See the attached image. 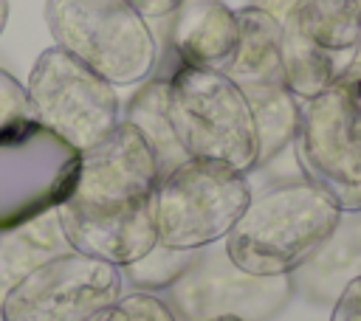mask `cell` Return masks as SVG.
Here are the masks:
<instances>
[{"label": "cell", "instance_id": "17", "mask_svg": "<svg viewBox=\"0 0 361 321\" xmlns=\"http://www.w3.org/2000/svg\"><path fill=\"white\" fill-rule=\"evenodd\" d=\"M243 93L257 130V166H265L293 146L302 124V101L285 84H248Z\"/></svg>", "mask_w": 361, "mask_h": 321}, {"label": "cell", "instance_id": "21", "mask_svg": "<svg viewBox=\"0 0 361 321\" xmlns=\"http://www.w3.org/2000/svg\"><path fill=\"white\" fill-rule=\"evenodd\" d=\"M118 307L124 310L127 321H178L169 304L158 293H147V290L121 293Z\"/></svg>", "mask_w": 361, "mask_h": 321}, {"label": "cell", "instance_id": "7", "mask_svg": "<svg viewBox=\"0 0 361 321\" xmlns=\"http://www.w3.org/2000/svg\"><path fill=\"white\" fill-rule=\"evenodd\" d=\"M25 90L34 121L56 132L76 152L99 144L121 121L116 87L56 45L37 56Z\"/></svg>", "mask_w": 361, "mask_h": 321}, {"label": "cell", "instance_id": "3", "mask_svg": "<svg viewBox=\"0 0 361 321\" xmlns=\"http://www.w3.org/2000/svg\"><path fill=\"white\" fill-rule=\"evenodd\" d=\"M54 45L113 87L147 82L158 68V39L130 0H45Z\"/></svg>", "mask_w": 361, "mask_h": 321}, {"label": "cell", "instance_id": "18", "mask_svg": "<svg viewBox=\"0 0 361 321\" xmlns=\"http://www.w3.org/2000/svg\"><path fill=\"white\" fill-rule=\"evenodd\" d=\"M299 31L327 51H355L361 37V0H299Z\"/></svg>", "mask_w": 361, "mask_h": 321}, {"label": "cell", "instance_id": "1", "mask_svg": "<svg viewBox=\"0 0 361 321\" xmlns=\"http://www.w3.org/2000/svg\"><path fill=\"white\" fill-rule=\"evenodd\" d=\"M161 172L152 149L130 121L79 152V175L56 206L73 251L124 268L158 242L155 189Z\"/></svg>", "mask_w": 361, "mask_h": 321}, {"label": "cell", "instance_id": "13", "mask_svg": "<svg viewBox=\"0 0 361 321\" xmlns=\"http://www.w3.org/2000/svg\"><path fill=\"white\" fill-rule=\"evenodd\" d=\"M237 48L226 65V76L240 84H285L282 82V25L257 6L237 11Z\"/></svg>", "mask_w": 361, "mask_h": 321}, {"label": "cell", "instance_id": "11", "mask_svg": "<svg viewBox=\"0 0 361 321\" xmlns=\"http://www.w3.org/2000/svg\"><path fill=\"white\" fill-rule=\"evenodd\" d=\"M237 11L223 0H180L169 14L166 42L178 65L226 70L237 48Z\"/></svg>", "mask_w": 361, "mask_h": 321}, {"label": "cell", "instance_id": "16", "mask_svg": "<svg viewBox=\"0 0 361 321\" xmlns=\"http://www.w3.org/2000/svg\"><path fill=\"white\" fill-rule=\"evenodd\" d=\"M121 118L130 121L141 132V138L147 141V146L155 155L161 177L189 158L183 152V146L178 144V135L172 130V118H169V76L166 73H152L147 82H141L138 90L130 96Z\"/></svg>", "mask_w": 361, "mask_h": 321}, {"label": "cell", "instance_id": "14", "mask_svg": "<svg viewBox=\"0 0 361 321\" xmlns=\"http://www.w3.org/2000/svg\"><path fill=\"white\" fill-rule=\"evenodd\" d=\"M279 25H282V82L299 101H310L319 93H324L353 65L355 51H327L316 45L299 31L293 11L285 14Z\"/></svg>", "mask_w": 361, "mask_h": 321}, {"label": "cell", "instance_id": "22", "mask_svg": "<svg viewBox=\"0 0 361 321\" xmlns=\"http://www.w3.org/2000/svg\"><path fill=\"white\" fill-rule=\"evenodd\" d=\"M330 321H361V276L353 279L333 301Z\"/></svg>", "mask_w": 361, "mask_h": 321}, {"label": "cell", "instance_id": "6", "mask_svg": "<svg viewBox=\"0 0 361 321\" xmlns=\"http://www.w3.org/2000/svg\"><path fill=\"white\" fill-rule=\"evenodd\" d=\"M251 200L245 175L226 163L186 158L155 189L158 242L169 248H209L223 242Z\"/></svg>", "mask_w": 361, "mask_h": 321}, {"label": "cell", "instance_id": "26", "mask_svg": "<svg viewBox=\"0 0 361 321\" xmlns=\"http://www.w3.org/2000/svg\"><path fill=\"white\" fill-rule=\"evenodd\" d=\"M6 23H8V0H0V34H3Z\"/></svg>", "mask_w": 361, "mask_h": 321}, {"label": "cell", "instance_id": "15", "mask_svg": "<svg viewBox=\"0 0 361 321\" xmlns=\"http://www.w3.org/2000/svg\"><path fill=\"white\" fill-rule=\"evenodd\" d=\"M73 251L56 208L0 231V301L11 284H17L34 268Z\"/></svg>", "mask_w": 361, "mask_h": 321}, {"label": "cell", "instance_id": "12", "mask_svg": "<svg viewBox=\"0 0 361 321\" xmlns=\"http://www.w3.org/2000/svg\"><path fill=\"white\" fill-rule=\"evenodd\" d=\"M361 276V211L341 214L327 242L290 273L293 293H302L313 304H333L336 296Z\"/></svg>", "mask_w": 361, "mask_h": 321}, {"label": "cell", "instance_id": "28", "mask_svg": "<svg viewBox=\"0 0 361 321\" xmlns=\"http://www.w3.org/2000/svg\"><path fill=\"white\" fill-rule=\"evenodd\" d=\"M206 321H240V318H206Z\"/></svg>", "mask_w": 361, "mask_h": 321}, {"label": "cell", "instance_id": "24", "mask_svg": "<svg viewBox=\"0 0 361 321\" xmlns=\"http://www.w3.org/2000/svg\"><path fill=\"white\" fill-rule=\"evenodd\" d=\"M296 3L299 0H251L248 6H257V8H262V11H268L276 23L285 17V14H290L293 8H296Z\"/></svg>", "mask_w": 361, "mask_h": 321}, {"label": "cell", "instance_id": "9", "mask_svg": "<svg viewBox=\"0 0 361 321\" xmlns=\"http://www.w3.org/2000/svg\"><path fill=\"white\" fill-rule=\"evenodd\" d=\"M121 268L68 251L11 284L0 301V321H93L118 304Z\"/></svg>", "mask_w": 361, "mask_h": 321}, {"label": "cell", "instance_id": "19", "mask_svg": "<svg viewBox=\"0 0 361 321\" xmlns=\"http://www.w3.org/2000/svg\"><path fill=\"white\" fill-rule=\"evenodd\" d=\"M203 251V248H200ZM200 251L192 248H169L164 242H155L144 256L121 268L124 282L133 290H147V293H164L169 284H175L192 262L200 256Z\"/></svg>", "mask_w": 361, "mask_h": 321}, {"label": "cell", "instance_id": "23", "mask_svg": "<svg viewBox=\"0 0 361 321\" xmlns=\"http://www.w3.org/2000/svg\"><path fill=\"white\" fill-rule=\"evenodd\" d=\"M147 20H161V17H169L172 8L180 3V0H130Z\"/></svg>", "mask_w": 361, "mask_h": 321}, {"label": "cell", "instance_id": "20", "mask_svg": "<svg viewBox=\"0 0 361 321\" xmlns=\"http://www.w3.org/2000/svg\"><path fill=\"white\" fill-rule=\"evenodd\" d=\"M31 118H34V110H31L25 84L14 73L0 68V127H11Z\"/></svg>", "mask_w": 361, "mask_h": 321}, {"label": "cell", "instance_id": "5", "mask_svg": "<svg viewBox=\"0 0 361 321\" xmlns=\"http://www.w3.org/2000/svg\"><path fill=\"white\" fill-rule=\"evenodd\" d=\"M293 152L305 180L344 214L361 211V70L347 68L324 93L302 101Z\"/></svg>", "mask_w": 361, "mask_h": 321}, {"label": "cell", "instance_id": "8", "mask_svg": "<svg viewBox=\"0 0 361 321\" xmlns=\"http://www.w3.org/2000/svg\"><path fill=\"white\" fill-rule=\"evenodd\" d=\"M79 175V152L39 121L0 127V231L56 208Z\"/></svg>", "mask_w": 361, "mask_h": 321}, {"label": "cell", "instance_id": "27", "mask_svg": "<svg viewBox=\"0 0 361 321\" xmlns=\"http://www.w3.org/2000/svg\"><path fill=\"white\" fill-rule=\"evenodd\" d=\"M350 68L361 70V37H358V45H355V56H353V65H350Z\"/></svg>", "mask_w": 361, "mask_h": 321}, {"label": "cell", "instance_id": "2", "mask_svg": "<svg viewBox=\"0 0 361 321\" xmlns=\"http://www.w3.org/2000/svg\"><path fill=\"white\" fill-rule=\"evenodd\" d=\"M341 214L338 203L305 177L271 183L251 194L223 248L248 273L290 276L327 242Z\"/></svg>", "mask_w": 361, "mask_h": 321}, {"label": "cell", "instance_id": "4", "mask_svg": "<svg viewBox=\"0 0 361 321\" xmlns=\"http://www.w3.org/2000/svg\"><path fill=\"white\" fill-rule=\"evenodd\" d=\"M169 76V118L189 158L214 160L248 175L257 169V130L240 84L223 70L175 65Z\"/></svg>", "mask_w": 361, "mask_h": 321}, {"label": "cell", "instance_id": "10", "mask_svg": "<svg viewBox=\"0 0 361 321\" xmlns=\"http://www.w3.org/2000/svg\"><path fill=\"white\" fill-rule=\"evenodd\" d=\"M290 276H257L237 268L217 242L203 248L192 268L164 290V301L178 321L240 318L271 321L293 298Z\"/></svg>", "mask_w": 361, "mask_h": 321}, {"label": "cell", "instance_id": "25", "mask_svg": "<svg viewBox=\"0 0 361 321\" xmlns=\"http://www.w3.org/2000/svg\"><path fill=\"white\" fill-rule=\"evenodd\" d=\"M93 321H127V315H124V310L116 304V307H110V310H104V313H99Z\"/></svg>", "mask_w": 361, "mask_h": 321}]
</instances>
